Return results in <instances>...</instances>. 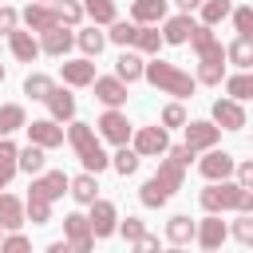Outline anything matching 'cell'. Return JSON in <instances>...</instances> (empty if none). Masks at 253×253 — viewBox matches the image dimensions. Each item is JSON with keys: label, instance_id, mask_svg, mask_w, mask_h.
Segmentation results:
<instances>
[{"label": "cell", "instance_id": "1", "mask_svg": "<svg viewBox=\"0 0 253 253\" xmlns=\"http://www.w3.org/2000/svg\"><path fill=\"white\" fill-rule=\"evenodd\" d=\"M190 158H198L186 142L182 146H166V154H162V162H158V170L142 182V190H138V202L146 206V210H162L178 190H182V182H186V170H190Z\"/></svg>", "mask_w": 253, "mask_h": 253}, {"label": "cell", "instance_id": "2", "mask_svg": "<svg viewBox=\"0 0 253 253\" xmlns=\"http://www.w3.org/2000/svg\"><path fill=\"white\" fill-rule=\"evenodd\" d=\"M186 43H190L194 55H198V83L217 87V83L225 79V43L213 36L210 24H194V32H190Z\"/></svg>", "mask_w": 253, "mask_h": 253}, {"label": "cell", "instance_id": "3", "mask_svg": "<svg viewBox=\"0 0 253 253\" xmlns=\"http://www.w3.org/2000/svg\"><path fill=\"white\" fill-rule=\"evenodd\" d=\"M206 213H253V190L237 186L233 178L221 182H206V190L198 194Z\"/></svg>", "mask_w": 253, "mask_h": 253}, {"label": "cell", "instance_id": "4", "mask_svg": "<svg viewBox=\"0 0 253 253\" xmlns=\"http://www.w3.org/2000/svg\"><path fill=\"white\" fill-rule=\"evenodd\" d=\"M142 79L150 83V87H158L162 95H174V99H190L194 91H198V79L190 75V71H182L178 63H166V59H146L142 63Z\"/></svg>", "mask_w": 253, "mask_h": 253}, {"label": "cell", "instance_id": "5", "mask_svg": "<svg viewBox=\"0 0 253 253\" xmlns=\"http://www.w3.org/2000/svg\"><path fill=\"white\" fill-rule=\"evenodd\" d=\"M67 142H71L75 158L83 162V170L103 174V170L111 166V154L103 150V138L95 134V126H91V123H75V119H71V126H67Z\"/></svg>", "mask_w": 253, "mask_h": 253}, {"label": "cell", "instance_id": "6", "mask_svg": "<svg viewBox=\"0 0 253 253\" xmlns=\"http://www.w3.org/2000/svg\"><path fill=\"white\" fill-rule=\"evenodd\" d=\"M95 134H99L103 142H111V146H123V142H130L134 126H130V119H126L119 107H107V111L99 115V123H95Z\"/></svg>", "mask_w": 253, "mask_h": 253}, {"label": "cell", "instance_id": "7", "mask_svg": "<svg viewBox=\"0 0 253 253\" xmlns=\"http://www.w3.org/2000/svg\"><path fill=\"white\" fill-rule=\"evenodd\" d=\"M130 146L138 150V158H158V154H166L170 134H166L162 123H154V126H138V130L130 134Z\"/></svg>", "mask_w": 253, "mask_h": 253}, {"label": "cell", "instance_id": "8", "mask_svg": "<svg viewBox=\"0 0 253 253\" xmlns=\"http://www.w3.org/2000/svg\"><path fill=\"white\" fill-rule=\"evenodd\" d=\"M182 130H186V146L194 150V154H202V150H210V146H217L221 142V126L213 123V119H198V123H182Z\"/></svg>", "mask_w": 253, "mask_h": 253}, {"label": "cell", "instance_id": "9", "mask_svg": "<svg viewBox=\"0 0 253 253\" xmlns=\"http://www.w3.org/2000/svg\"><path fill=\"white\" fill-rule=\"evenodd\" d=\"M233 154L229 150H217V146H210V150H202V158H198V174L206 178V182H221V178H233Z\"/></svg>", "mask_w": 253, "mask_h": 253}, {"label": "cell", "instance_id": "10", "mask_svg": "<svg viewBox=\"0 0 253 253\" xmlns=\"http://www.w3.org/2000/svg\"><path fill=\"white\" fill-rule=\"evenodd\" d=\"M87 225H91L95 241L111 237V233H115V225H119V210H115V202H107V198H95V202H91V213H87Z\"/></svg>", "mask_w": 253, "mask_h": 253}, {"label": "cell", "instance_id": "11", "mask_svg": "<svg viewBox=\"0 0 253 253\" xmlns=\"http://www.w3.org/2000/svg\"><path fill=\"white\" fill-rule=\"evenodd\" d=\"M24 130H28V142H36L43 150L63 146V126L55 119H32V123H24Z\"/></svg>", "mask_w": 253, "mask_h": 253}, {"label": "cell", "instance_id": "12", "mask_svg": "<svg viewBox=\"0 0 253 253\" xmlns=\"http://www.w3.org/2000/svg\"><path fill=\"white\" fill-rule=\"evenodd\" d=\"M63 241H67V249H75V253H87V249L95 245V233H91V225H87L83 213H67V217H63Z\"/></svg>", "mask_w": 253, "mask_h": 253}, {"label": "cell", "instance_id": "13", "mask_svg": "<svg viewBox=\"0 0 253 253\" xmlns=\"http://www.w3.org/2000/svg\"><path fill=\"white\" fill-rule=\"evenodd\" d=\"M229 237V225L221 221V213H206L198 225H194V241L202 249H221V241Z\"/></svg>", "mask_w": 253, "mask_h": 253}, {"label": "cell", "instance_id": "14", "mask_svg": "<svg viewBox=\"0 0 253 253\" xmlns=\"http://www.w3.org/2000/svg\"><path fill=\"white\" fill-rule=\"evenodd\" d=\"M71 47H75V32H71L67 24H55V28L40 32V51H47V55L63 59V55H67Z\"/></svg>", "mask_w": 253, "mask_h": 253}, {"label": "cell", "instance_id": "15", "mask_svg": "<svg viewBox=\"0 0 253 253\" xmlns=\"http://www.w3.org/2000/svg\"><path fill=\"white\" fill-rule=\"evenodd\" d=\"M28 194H40V198L55 202V198L67 194V174L63 170H40V174H32V190Z\"/></svg>", "mask_w": 253, "mask_h": 253}, {"label": "cell", "instance_id": "16", "mask_svg": "<svg viewBox=\"0 0 253 253\" xmlns=\"http://www.w3.org/2000/svg\"><path fill=\"white\" fill-rule=\"evenodd\" d=\"M91 87H95V99H99L103 107H123V103H126V83H123L119 75H95Z\"/></svg>", "mask_w": 253, "mask_h": 253}, {"label": "cell", "instance_id": "17", "mask_svg": "<svg viewBox=\"0 0 253 253\" xmlns=\"http://www.w3.org/2000/svg\"><path fill=\"white\" fill-rule=\"evenodd\" d=\"M213 123L221 130H245V107H241V99H217L213 103Z\"/></svg>", "mask_w": 253, "mask_h": 253}, {"label": "cell", "instance_id": "18", "mask_svg": "<svg viewBox=\"0 0 253 253\" xmlns=\"http://www.w3.org/2000/svg\"><path fill=\"white\" fill-rule=\"evenodd\" d=\"M20 20H24V28H28V32H47V28H55V24H59V12H55V4H36V0H32V4L24 8V16H20Z\"/></svg>", "mask_w": 253, "mask_h": 253}, {"label": "cell", "instance_id": "19", "mask_svg": "<svg viewBox=\"0 0 253 253\" xmlns=\"http://www.w3.org/2000/svg\"><path fill=\"white\" fill-rule=\"evenodd\" d=\"M162 24V43H174V47H182L186 40H190V32H194V16L190 12H178V16H170V20H158Z\"/></svg>", "mask_w": 253, "mask_h": 253}, {"label": "cell", "instance_id": "20", "mask_svg": "<svg viewBox=\"0 0 253 253\" xmlns=\"http://www.w3.org/2000/svg\"><path fill=\"white\" fill-rule=\"evenodd\" d=\"M8 47H12V55H16L20 63H32V59L40 55V40H36L28 28H20V24L8 32Z\"/></svg>", "mask_w": 253, "mask_h": 253}, {"label": "cell", "instance_id": "21", "mask_svg": "<svg viewBox=\"0 0 253 253\" xmlns=\"http://www.w3.org/2000/svg\"><path fill=\"white\" fill-rule=\"evenodd\" d=\"M59 75H63V83L67 87H91V79H95V59H63V67H59Z\"/></svg>", "mask_w": 253, "mask_h": 253}, {"label": "cell", "instance_id": "22", "mask_svg": "<svg viewBox=\"0 0 253 253\" xmlns=\"http://www.w3.org/2000/svg\"><path fill=\"white\" fill-rule=\"evenodd\" d=\"M43 103H47V111H51V119H55V123H71V119H75V95H71V91L51 87Z\"/></svg>", "mask_w": 253, "mask_h": 253}, {"label": "cell", "instance_id": "23", "mask_svg": "<svg viewBox=\"0 0 253 253\" xmlns=\"http://www.w3.org/2000/svg\"><path fill=\"white\" fill-rule=\"evenodd\" d=\"M67 194L79 202V206H91L95 198H99V174H91V170H83L79 178H67Z\"/></svg>", "mask_w": 253, "mask_h": 253}, {"label": "cell", "instance_id": "24", "mask_svg": "<svg viewBox=\"0 0 253 253\" xmlns=\"http://www.w3.org/2000/svg\"><path fill=\"white\" fill-rule=\"evenodd\" d=\"M142 63H146V59H142L138 51L123 47V55L115 59V75H119V79H123V83L130 87V83H138V79H142Z\"/></svg>", "mask_w": 253, "mask_h": 253}, {"label": "cell", "instance_id": "25", "mask_svg": "<svg viewBox=\"0 0 253 253\" xmlns=\"http://www.w3.org/2000/svg\"><path fill=\"white\" fill-rule=\"evenodd\" d=\"M75 43H79V51H83L87 59H95V55L107 47V32H99V24H87V28L75 32Z\"/></svg>", "mask_w": 253, "mask_h": 253}, {"label": "cell", "instance_id": "26", "mask_svg": "<svg viewBox=\"0 0 253 253\" xmlns=\"http://www.w3.org/2000/svg\"><path fill=\"white\" fill-rule=\"evenodd\" d=\"M28 217H24V202L16 198V194H4L0 190V225L4 229H20Z\"/></svg>", "mask_w": 253, "mask_h": 253}, {"label": "cell", "instance_id": "27", "mask_svg": "<svg viewBox=\"0 0 253 253\" xmlns=\"http://www.w3.org/2000/svg\"><path fill=\"white\" fill-rule=\"evenodd\" d=\"M130 47H134L138 55H158V47H162V32H158V24H138Z\"/></svg>", "mask_w": 253, "mask_h": 253}, {"label": "cell", "instance_id": "28", "mask_svg": "<svg viewBox=\"0 0 253 253\" xmlns=\"http://www.w3.org/2000/svg\"><path fill=\"white\" fill-rule=\"evenodd\" d=\"M43 166H47V150H43V146L28 142L24 150H16V170H24V174H40Z\"/></svg>", "mask_w": 253, "mask_h": 253}, {"label": "cell", "instance_id": "29", "mask_svg": "<svg viewBox=\"0 0 253 253\" xmlns=\"http://www.w3.org/2000/svg\"><path fill=\"white\" fill-rule=\"evenodd\" d=\"M194 225H198V221H190V213H174V217L166 221V241H170V245H190V241H194Z\"/></svg>", "mask_w": 253, "mask_h": 253}, {"label": "cell", "instance_id": "30", "mask_svg": "<svg viewBox=\"0 0 253 253\" xmlns=\"http://www.w3.org/2000/svg\"><path fill=\"white\" fill-rule=\"evenodd\" d=\"M130 20L134 24H158V20H166V0H134L130 4Z\"/></svg>", "mask_w": 253, "mask_h": 253}, {"label": "cell", "instance_id": "31", "mask_svg": "<svg viewBox=\"0 0 253 253\" xmlns=\"http://www.w3.org/2000/svg\"><path fill=\"white\" fill-rule=\"evenodd\" d=\"M83 4V16L91 20V24H111V20H119V12H115V0H79Z\"/></svg>", "mask_w": 253, "mask_h": 253}, {"label": "cell", "instance_id": "32", "mask_svg": "<svg viewBox=\"0 0 253 253\" xmlns=\"http://www.w3.org/2000/svg\"><path fill=\"white\" fill-rule=\"evenodd\" d=\"M24 123H28V115H24L20 103H0V138L24 130Z\"/></svg>", "mask_w": 253, "mask_h": 253}, {"label": "cell", "instance_id": "33", "mask_svg": "<svg viewBox=\"0 0 253 253\" xmlns=\"http://www.w3.org/2000/svg\"><path fill=\"white\" fill-rule=\"evenodd\" d=\"M225 63H233V67H253V40H249V36H237V40L225 47Z\"/></svg>", "mask_w": 253, "mask_h": 253}, {"label": "cell", "instance_id": "34", "mask_svg": "<svg viewBox=\"0 0 253 253\" xmlns=\"http://www.w3.org/2000/svg\"><path fill=\"white\" fill-rule=\"evenodd\" d=\"M16 142H12V134H4L0 138V190L12 182V174H16Z\"/></svg>", "mask_w": 253, "mask_h": 253}, {"label": "cell", "instance_id": "35", "mask_svg": "<svg viewBox=\"0 0 253 253\" xmlns=\"http://www.w3.org/2000/svg\"><path fill=\"white\" fill-rule=\"evenodd\" d=\"M138 162H142V158H138V150H134V146H126V142L111 154V166H115V174H123V178H130V174L138 170Z\"/></svg>", "mask_w": 253, "mask_h": 253}, {"label": "cell", "instance_id": "36", "mask_svg": "<svg viewBox=\"0 0 253 253\" xmlns=\"http://www.w3.org/2000/svg\"><path fill=\"white\" fill-rule=\"evenodd\" d=\"M24 217H28L32 225H47V221H51V202L40 198V194H28V202H24Z\"/></svg>", "mask_w": 253, "mask_h": 253}, {"label": "cell", "instance_id": "37", "mask_svg": "<svg viewBox=\"0 0 253 253\" xmlns=\"http://www.w3.org/2000/svg\"><path fill=\"white\" fill-rule=\"evenodd\" d=\"M229 8H233V0H202L198 4V12H202V20L198 24H221V20H229Z\"/></svg>", "mask_w": 253, "mask_h": 253}, {"label": "cell", "instance_id": "38", "mask_svg": "<svg viewBox=\"0 0 253 253\" xmlns=\"http://www.w3.org/2000/svg\"><path fill=\"white\" fill-rule=\"evenodd\" d=\"M51 87H55V79H51V75H43V71H32V75L24 79V95H28V99H36V103H43Z\"/></svg>", "mask_w": 253, "mask_h": 253}, {"label": "cell", "instance_id": "39", "mask_svg": "<svg viewBox=\"0 0 253 253\" xmlns=\"http://www.w3.org/2000/svg\"><path fill=\"white\" fill-rule=\"evenodd\" d=\"M107 28H111V32H107L111 43H119V47H130V43H134V32H138L134 20H111Z\"/></svg>", "mask_w": 253, "mask_h": 253}, {"label": "cell", "instance_id": "40", "mask_svg": "<svg viewBox=\"0 0 253 253\" xmlns=\"http://www.w3.org/2000/svg\"><path fill=\"white\" fill-rule=\"evenodd\" d=\"M225 95H229V99H249V95H253V75H249V67H241L237 75L225 79Z\"/></svg>", "mask_w": 253, "mask_h": 253}, {"label": "cell", "instance_id": "41", "mask_svg": "<svg viewBox=\"0 0 253 253\" xmlns=\"http://www.w3.org/2000/svg\"><path fill=\"white\" fill-rule=\"evenodd\" d=\"M51 4H55V12H59V24L75 28V24L83 20V4H79V0H51Z\"/></svg>", "mask_w": 253, "mask_h": 253}, {"label": "cell", "instance_id": "42", "mask_svg": "<svg viewBox=\"0 0 253 253\" xmlns=\"http://www.w3.org/2000/svg\"><path fill=\"white\" fill-rule=\"evenodd\" d=\"M229 16H233V32L253 40V8H249V4H241V8H229Z\"/></svg>", "mask_w": 253, "mask_h": 253}, {"label": "cell", "instance_id": "43", "mask_svg": "<svg viewBox=\"0 0 253 253\" xmlns=\"http://www.w3.org/2000/svg\"><path fill=\"white\" fill-rule=\"evenodd\" d=\"M229 233H233L241 245H253V213H237V221L229 225Z\"/></svg>", "mask_w": 253, "mask_h": 253}, {"label": "cell", "instance_id": "44", "mask_svg": "<svg viewBox=\"0 0 253 253\" xmlns=\"http://www.w3.org/2000/svg\"><path fill=\"white\" fill-rule=\"evenodd\" d=\"M158 123H162L166 130H170V126H182V123H186V107H182V103H166V107H162V119H158Z\"/></svg>", "mask_w": 253, "mask_h": 253}, {"label": "cell", "instance_id": "45", "mask_svg": "<svg viewBox=\"0 0 253 253\" xmlns=\"http://www.w3.org/2000/svg\"><path fill=\"white\" fill-rule=\"evenodd\" d=\"M115 229H119V233H123V237H126V245H134V241H138V237H142V233H146V225H142V221H138V217H126V221H119V225H115Z\"/></svg>", "mask_w": 253, "mask_h": 253}, {"label": "cell", "instance_id": "46", "mask_svg": "<svg viewBox=\"0 0 253 253\" xmlns=\"http://www.w3.org/2000/svg\"><path fill=\"white\" fill-rule=\"evenodd\" d=\"M233 182L253 190V162H233Z\"/></svg>", "mask_w": 253, "mask_h": 253}, {"label": "cell", "instance_id": "47", "mask_svg": "<svg viewBox=\"0 0 253 253\" xmlns=\"http://www.w3.org/2000/svg\"><path fill=\"white\" fill-rule=\"evenodd\" d=\"M16 24H20V12H16L12 4H0V36H8Z\"/></svg>", "mask_w": 253, "mask_h": 253}, {"label": "cell", "instance_id": "48", "mask_svg": "<svg viewBox=\"0 0 253 253\" xmlns=\"http://www.w3.org/2000/svg\"><path fill=\"white\" fill-rule=\"evenodd\" d=\"M134 249H142V253H150V249H158V237H154V233H142V237L134 241Z\"/></svg>", "mask_w": 253, "mask_h": 253}, {"label": "cell", "instance_id": "49", "mask_svg": "<svg viewBox=\"0 0 253 253\" xmlns=\"http://www.w3.org/2000/svg\"><path fill=\"white\" fill-rule=\"evenodd\" d=\"M47 253H71V249H67V241H51V245H47Z\"/></svg>", "mask_w": 253, "mask_h": 253}, {"label": "cell", "instance_id": "50", "mask_svg": "<svg viewBox=\"0 0 253 253\" xmlns=\"http://www.w3.org/2000/svg\"><path fill=\"white\" fill-rule=\"evenodd\" d=\"M174 4H178V8H182V12H194V8H198V4H202V0H174Z\"/></svg>", "mask_w": 253, "mask_h": 253}, {"label": "cell", "instance_id": "51", "mask_svg": "<svg viewBox=\"0 0 253 253\" xmlns=\"http://www.w3.org/2000/svg\"><path fill=\"white\" fill-rule=\"evenodd\" d=\"M0 83H4V63H0Z\"/></svg>", "mask_w": 253, "mask_h": 253}, {"label": "cell", "instance_id": "52", "mask_svg": "<svg viewBox=\"0 0 253 253\" xmlns=\"http://www.w3.org/2000/svg\"><path fill=\"white\" fill-rule=\"evenodd\" d=\"M36 4H51V0H36Z\"/></svg>", "mask_w": 253, "mask_h": 253}, {"label": "cell", "instance_id": "53", "mask_svg": "<svg viewBox=\"0 0 253 253\" xmlns=\"http://www.w3.org/2000/svg\"><path fill=\"white\" fill-rule=\"evenodd\" d=\"M0 237H4V225H0Z\"/></svg>", "mask_w": 253, "mask_h": 253}]
</instances>
